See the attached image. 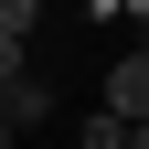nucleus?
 Masks as SVG:
<instances>
[{
	"label": "nucleus",
	"mask_w": 149,
	"mask_h": 149,
	"mask_svg": "<svg viewBox=\"0 0 149 149\" xmlns=\"http://www.w3.org/2000/svg\"><path fill=\"white\" fill-rule=\"evenodd\" d=\"M128 149H149V117H139V128H128Z\"/></svg>",
	"instance_id": "6"
},
{
	"label": "nucleus",
	"mask_w": 149,
	"mask_h": 149,
	"mask_svg": "<svg viewBox=\"0 0 149 149\" xmlns=\"http://www.w3.org/2000/svg\"><path fill=\"white\" fill-rule=\"evenodd\" d=\"M0 149H11V117H0Z\"/></svg>",
	"instance_id": "8"
},
{
	"label": "nucleus",
	"mask_w": 149,
	"mask_h": 149,
	"mask_svg": "<svg viewBox=\"0 0 149 149\" xmlns=\"http://www.w3.org/2000/svg\"><path fill=\"white\" fill-rule=\"evenodd\" d=\"M32 22H43V0H0V32L11 43H32Z\"/></svg>",
	"instance_id": "3"
},
{
	"label": "nucleus",
	"mask_w": 149,
	"mask_h": 149,
	"mask_svg": "<svg viewBox=\"0 0 149 149\" xmlns=\"http://www.w3.org/2000/svg\"><path fill=\"white\" fill-rule=\"evenodd\" d=\"M22 53H32V43H11V32H0V85H22Z\"/></svg>",
	"instance_id": "5"
},
{
	"label": "nucleus",
	"mask_w": 149,
	"mask_h": 149,
	"mask_svg": "<svg viewBox=\"0 0 149 149\" xmlns=\"http://www.w3.org/2000/svg\"><path fill=\"white\" fill-rule=\"evenodd\" d=\"M74 139H85V149H128V117H85Z\"/></svg>",
	"instance_id": "4"
},
{
	"label": "nucleus",
	"mask_w": 149,
	"mask_h": 149,
	"mask_svg": "<svg viewBox=\"0 0 149 149\" xmlns=\"http://www.w3.org/2000/svg\"><path fill=\"white\" fill-rule=\"evenodd\" d=\"M139 53H149V11H139Z\"/></svg>",
	"instance_id": "7"
},
{
	"label": "nucleus",
	"mask_w": 149,
	"mask_h": 149,
	"mask_svg": "<svg viewBox=\"0 0 149 149\" xmlns=\"http://www.w3.org/2000/svg\"><path fill=\"white\" fill-rule=\"evenodd\" d=\"M107 117H128V128L149 117V53H139V43H128L117 64H107Z\"/></svg>",
	"instance_id": "1"
},
{
	"label": "nucleus",
	"mask_w": 149,
	"mask_h": 149,
	"mask_svg": "<svg viewBox=\"0 0 149 149\" xmlns=\"http://www.w3.org/2000/svg\"><path fill=\"white\" fill-rule=\"evenodd\" d=\"M0 117H11V139H22L32 117H53V96H43V85H32V74H22V85H0Z\"/></svg>",
	"instance_id": "2"
}]
</instances>
